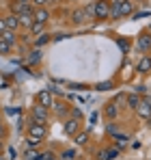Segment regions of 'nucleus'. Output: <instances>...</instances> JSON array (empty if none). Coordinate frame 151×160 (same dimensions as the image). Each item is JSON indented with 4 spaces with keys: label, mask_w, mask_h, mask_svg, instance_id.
Here are the masks:
<instances>
[{
    "label": "nucleus",
    "mask_w": 151,
    "mask_h": 160,
    "mask_svg": "<svg viewBox=\"0 0 151 160\" xmlns=\"http://www.w3.org/2000/svg\"><path fill=\"white\" fill-rule=\"evenodd\" d=\"M48 119H50V108L41 106V104H35L30 108V123H46L48 126Z\"/></svg>",
    "instance_id": "nucleus-1"
},
{
    "label": "nucleus",
    "mask_w": 151,
    "mask_h": 160,
    "mask_svg": "<svg viewBox=\"0 0 151 160\" xmlns=\"http://www.w3.org/2000/svg\"><path fill=\"white\" fill-rule=\"evenodd\" d=\"M26 136H32V138H46L48 136V126L46 123H30L28 121V128H26Z\"/></svg>",
    "instance_id": "nucleus-2"
},
{
    "label": "nucleus",
    "mask_w": 151,
    "mask_h": 160,
    "mask_svg": "<svg viewBox=\"0 0 151 160\" xmlns=\"http://www.w3.org/2000/svg\"><path fill=\"white\" fill-rule=\"evenodd\" d=\"M136 50L140 54H147L151 50V32L149 30H145V32L138 35V39H136Z\"/></svg>",
    "instance_id": "nucleus-3"
},
{
    "label": "nucleus",
    "mask_w": 151,
    "mask_h": 160,
    "mask_svg": "<svg viewBox=\"0 0 151 160\" xmlns=\"http://www.w3.org/2000/svg\"><path fill=\"white\" fill-rule=\"evenodd\" d=\"M95 20H108L110 13V0H95Z\"/></svg>",
    "instance_id": "nucleus-4"
},
{
    "label": "nucleus",
    "mask_w": 151,
    "mask_h": 160,
    "mask_svg": "<svg viewBox=\"0 0 151 160\" xmlns=\"http://www.w3.org/2000/svg\"><path fill=\"white\" fill-rule=\"evenodd\" d=\"M136 112H138V117H143L145 121L151 117V95H145V98H140V104L136 108Z\"/></svg>",
    "instance_id": "nucleus-5"
},
{
    "label": "nucleus",
    "mask_w": 151,
    "mask_h": 160,
    "mask_svg": "<svg viewBox=\"0 0 151 160\" xmlns=\"http://www.w3.org/2000/svg\"><path fill=\"white\" fill-rule=\"evenodd\" d=\"M69 104L65 102V100H54L52 102V106H50V110L56 115V117H65V115H69Z\"/></svg>",
    "instance_id": "nucleus-6"
},
{
    "label": "nucleus",
    "mask_w": 151,
    "mask_h": 160,
    "mask_svg": "<svg viewBox=\"0 0 151 160\" xmlns=\"http://www.w3.org/2000/svg\"><path fill=\"white\" fill-rule=\"evenodd\" d=\"M104 117H106L108 121H114V119L119 117V104H117V100L106 102V106H104Z\"/></svg>",
    "instance_id": "nucleus-7"
},
{
    "label": "nucleus",
    "mask_w": 151,
    "mask_h": 160,
    "mask_svg": "<svg viewBox=\"0 0 151 160\" xmlns=\"http://www.w3.org/2000/svg\"><path fill=\"white\" fill-rule=\"evenodd\" d=\"M80 130V119H74V117H67L65 121H63V132L67 134V136H74L76 132Z\"/></svg>",
    "instance_id": "nucleus-8"
},
{
    "label": "nucleus",
    "mask_w": 151,
    "mask_h": 160,
    "mask_svg": "<svg viewBox=\"0 0 151 160\" xmlns=\"http://www.w3.org/2000/svg\"><path fill=\"white\" fill-rule=\"evenodd\" d=\"M121 154V149L117 147V145H112V147H106V149H100L95 156H97V160H114L117 156Z\"/></svg>",
    "instance_id": "nucleus-9"
},
{
    "label": "nucleus",
    "mask_w": 151,
    "mask_h": 160,
    "mask_svg": "<svg viewBox=\"0 0 151 160\" xmlns=\"http://www.w3.org/2000/svg\"><path fill=\"white\" fill-rule=\"evenodd\" d=\"M32 20H35V22H41V24H48V20H50V11H48L46 7H37V9L32 11Z\"/></svg>",
    "instance_id": "nucleus-10"
},
{
    "label": "nucleus",
    "mask_w": 151,
    "mask_h": 160,
    "mask_svg": "<svg viewBox=\"0 0 151 160\" xmlns=\"http://www.w3.org/2000/svg\"><path fill=\"white\" fill-rule=\"evenodd\" d=\"M35 100H37V104H41V106H46V108H50L52 102H54V98H52V93L48 89H46V91H39Z\"/></svg>",
    "instance_id": "nucleus-11"
},
{
    "label": "nucleus",
    "mask_w": 151,
    "mask_h": 160,
    "mask_svg": "<svg viewBox=\"0 0 151 160\" xmlns=\"http://www.w3.org/2000/svg\"><path fill=\"white\" fill-rule=\"evenodd\" d=\"M136 69H138V74H149L151 72V56L149 54H143V56H140Z\"/></svg>",
    "instance_id": "nucleus-12"
},
{
    "label": "nucleus",
    "mask_w": 151,
    "mask_h": 160,
    "mask_svg": "<svg viewBox=\"0 0 151 160\" xmlns=\"http://www.w3.org/2000/svg\"><path fill=\"white\" fill-rule=\"evenodd\" d=\"M119 13L121 18H127L134 13V0H119Z\"/></svg>",
    "instance_id": "nucleus-13"
},
{
    "label": "nucleus",
    "mask_w": 151,
    "mask_h": 160,
    "mask_svg": "<svg viewBox=\"0 0 151 160\" xmlns=\"http://www.w3.org/2000/svg\"><path fill=\"white\" fill-rule=\"evenodd\" d=\"M2 20H4L7 30H17V28H20V20H17V15H15V13H9V15H4Z\"/></svg>",
    "instance_id": "nucleus-14"
},
{
    "label": "nucleus",
    "mask_w": 151,
    "mask_h": 160,
    "mask_svg": "<svg viewBox=\"0 0 151 160\" xmlns=\"http://www.w3.org/2000/svg\"><path fill=\"white\" fill-rule=\"evenodd\" d=\"M125 102H127L125 106L129 108V110H136V108H138V104H140V95L132 91V93H127V95H125Z\"/></svg>",
    "instance_id": "nucleus-15"
},
{
    "label": "nucleus",
    "mask_w": 151,
    "mask_h": 160,
    "mask_svg": "<svg viewBox=\"0 0 151 160\" xmlns=\"http://www.w3.org/2000/svg\"><path fill=\"white\" fill-rule=\"evenodd\" d=\"M71 22H74V24H84V22H86V13H84V7L76 9L74 13H71Z\"/></svg>",
    "instance_id": "nucleus-16"
},
{
    "label": "nucleus",
    "mask_w": 151,
    "mask_h": 160,
    "mask_svg": "<svg viewBox=\"0 0 151 160\" xmlns=\"http://www.w3.org/2000/svg\"><path fill=\"white\" fill-rule=\"evenodd\" d=\"M74 138H76V145H80V147H82V145H86V143H89V132H86V130H82V132L78 130V132L74 134Z\"/></svg>",
    "instance_id": "nucleus-17"
},
{
    "label": "nucleus",
    "mask_w": 151,
    "mask_h": 160,
    "mask_svg": "<svg viewBox=\"0 0 151 160\" xmlns=\"http://www.w3.org/2000/svg\"><path fill=\"white\" fill-rule=\"evenodd\" d=\"M28 32L39 37L41 32H46V24H41V22H32V24H30V28H28Z\"/></svg>",
    "instance_id": "nucleus-18"
},
{
    "label": "nucleus",
    "mask_w": 151,
    "mask_h": 160,
    "mask_svg": "<svg viewBox=\"0 0 151 160\" xmlns=\"http://www.w3.org/2000/svg\"><path fill=\"white\" fill-rule=\"evenodd\" d=\"M17 20H20V28H30V24L35 22V20H32V13H26V15H17Z\"/></svg>",
    "instance_id": "nucleus-19"
},
{
    "label": "nucleus",
    "mask_w": 151,
    "mask_h": 160,
    "mask_svg": "<svg viewBox=\"0 0 151 160\" xmlns=\"http://www.w3.org/2000/svg\"><path fill=\"white\" fill-rule=\"evenodd\" d=\"M41 145V138H32V136H26L24 141V149H37Z\"/></svg>",
    "instance_id": "nucleus-20"
},
{
    "label": "nucleus",
    "mask_w": 151,
    "mask_h": 160,
    "mask_svg": "<svg viewBox=\"0 0 151 160\" xmlns=\"http://www.w3.org/2000/svg\"><path fill=\"white\" fill-rule=\"evenodd\" d=\"M41 61V48H35L32 52L28 54V65H37Z\"/></svg>",
    "instance_id": "nucleus-21"
},
{
    "label": "nucleus",
    "mask_w": 151,
    "mask_h": 160,
    "mask_svg": "<svg viewBox=\"0 0 151 160\" xmlns=\"http://www.w3.org/2000/svg\"><path fill=\"white\" fill-rule=\"evenodd\" d=\"M108 18H110V20H119V18H121V13H119V0L110 2V13H108Z\"/></svg>",
    "instance_id": "nucleus-22"
},
{
    "label": "nucleus",
    "mask_w": 151,
    "mask_h": 160,
    "mask_svg": "<svg viewBox=\"0 0 151 160\" xmlns=\"http://www.w3.org/2000/svg\"><path fill=\"white\" fill-rule=\"evenodd\" d=\"M2 41H7V43H11V46H15V43H17V37H15V30H4V32H2Z\"/></svg>",
    "instance_id": "nucleus-23"
},
{
    "label": "nucleus",
    "mask_w": 151,
    "mask_h": 160,
    "mask_svg": "<svg viewBox=\"0 0 151 160\" xmlns=\"http://www.w3.org/2000/svg\"><path fill=\"white\" fill-rule=\"evenodd\" d=\"M52 41V37L48 35V32H41L37 39H35V48H41V46H46V43H50Z\"/></svg>",
    "instance_id": "nucleus-24"
},
{
    "label": "nucleus",
    "mask_w": 151,
    "mask_h": 160,
    "mask_svg": "<svg viewBox=\"0 0 151 160\" xmlns=\"http://www.w3.org/2000/svg\"><path fill=\"white\" fill-rule=\"evenodd\" d=\"M127 138H129V136H125V134H114V141H117V147H119V149H123V147H125L127 145Z\"/></svg>",
    "instance_id": "nucleus-25"
},
{
    "label": "nucleus",
    "mask_w": 151,
    "mask_h": 160,
    "mask_svg": "<svg viewBox=\"0 0 151 160\" xmlns=\"http://www.w3.org/2000/svg\"><path fill=\"white\" fill-rule=\"evenodd\" d=\"M76 156H78L76 149H65V152L58 156V160H76Z\"/></svg>",
    "instance_id": "nucleus-26"
},
{
    "label": "nucleus",
    "mask_w": 151,
    "mask_h": 160,
    "mask_svg": "<svg viewBox=\"0 0 151 160\" xmlns=\"http://www.w3.org/2000/svg\"><path fill=\"white\" fill-rule=\"evenodd\" d=\"M39 160H58V156L52 149H46V152H39Z\"/></svg>",
    "instance_id": "nucleus-27"
},
{
    "label": "nucleus",
    "mask_w": 151,
    "mask_h": 160,
    "mask_svg": "<svg viewBox=\"0 0 151 160\" xmlns=\"http://www.w3.org/2000/svg\"><path fill=\"white\" fill-rule=\"evenodd\" d=\"M11 43H7V41H2L0 39V56H9V52H11Z\"/></svg>",
    "instance_id": "nucleus-28"
},
{
    "label": "nucleus",
    "mask_w": 151,
    "mask_h": 160,
    "mask_svg": "<svg viewBox=\"0 0 151 160\" xmlns=\"http://www.w3.org/2000/svg\"><path fill=\"white\" fill-rule=\"evenodd\" d=\"M84 13H86V20H95V4H86L84 7Z\"/></svg>",
    "instance_id": "nucleus-29"
},
{
    "label": "nucleus",
    "mask_w": 151,
    "mask_h": 160,
    "mask_svg": "<svg viewBox=\"0 0 151 160\" xmlns=\"http://www.w3.org/2000/svg\"><path fill=\"white\" fill-rule=\"evenodd\" d=\"M24 158L26 160H39V152H37V149H26Z\"/></svg>",
    "instance_id": "nucleus-30"
},
{
    "label": "nucleus",
    "mask_w": 151,
    "mask_h": 160,
    "mask_svg": "<svg viewBox=\"0 0 151 160\" xmlns=\"http://www.w3.org/2000/svg\"><path fill=\"white\" fill-rule=\"evenodd\" d=\"M69 117H74V119H80V121H82V110H80L78 106H71V108H69Z\"/></svg>",
    "instance_id": "nucleus-31"
},
{
    "label": "nucleus",
    "mask_w": 151,
    "mask_h": 160,
    "mask_svg": "<svg viewBox=\"0 0 151 160\" xmlns=\"http://www.w3.org/2000/svg\"><path fill=\"white\" fill-rule=\"evenodd\" d=\"M112 87H114V84H112L110 80H106V82H100V84H97V91H108V89H112Z\"/></svg>",
    "instance_id": "nucleus-32"
},
{
    "label": "nucleus",
    "mask_w": 151,
    "mask_h": 160,
    "mask_svg": "<svg viewBox=\"0 0 151 160\" xmlns=\"http://www.w3.org/2000/svg\"><path fill=\"white\" fill-rule=\"evenodd\" d=\"M106 132L110 134V136H114V134L119 132V128H117V123H108V126H106Z\"/></svg>",
    "instance_id": "nucleus-33"
},
{
    "label": "nucleus",
    "mask_w": 151,
    "mask_h": 160,
    "mask_svg": "<svg viewBox=\"0 0 151 160\" xmlns=\"http://www.w3.org/2000/svg\"><path fill=\"white\" fill-rule=\"evenodd\" d=\"M4 152H7V158H9V160H15V158H17V154H15V149H13V147H4Z\"/></svg>",
    "instance_id": "nucleus-34"
},
{
    "label": "nucleus",
    "mask_w": 151,
    "mask_h": 160,
    "mask_svg": "<svg viewBox=\"0 0 151 160\" xmlns=\"http://www.w3.org/2000/svg\"><path fill=\"white\" fill-rule=\"evenodd\" d=\"M7 136V126H4V121H2V115H0V138H4Z\"/></svg>",
    "instance_id": "nucleus-35"
},
{
    "label": "nucleus",
    "mask_w": 151,
    "mask_h": 160,
    "mask_svg": "<svg viewBox=\"0 0 151 160\" xmlns=\"http://www.w3.org/2000/svg\"><path fill=\"white\" fill-rule=\"evenodd\" d=\"M134 93H138V95H143V93H147V87H145V84H138V87L134 89Z\"/></svg>",
    "instance_id": "nucleus-36"
},
{
    "label": "nucleus",
    "mask_w": 151,
    "mask_h": 160,
    "mask_svg": "<svg viewBox=\"0 0 151 160\" xmlns=\"http://www.w3.org/2000/svg\"><path fill=\"white\" fill-rule=\"evenodd\" d=\"M50 0H30V4H35V7H46Z\"/></svg>",
    "instance_id": "nucleus-37"
},
{
    "label": "nucleus",
    "mask_w": 151,
    "mask_h": 160,
    "mask_svg": "<svg viewBox=\"0 0 151 160\" xmlns=\"http://www.w3.org/2000/svg\"><path fill=\"white\" fill-rule=\"evenodd\" d=\"M69 37V32H58L56 37H54V41H61V39H67Z\"/></svg>",
    "instance_id": "nucleus-38"
},
{
    "label": "nucleus",
    "mask_w": 151,
    "mask_h": 160,
    "mask_svg": "<svg viewBox=\"0 0 151 160\" xmlns=\"http://www.w3.org/2000/svg\"><path fill=\"white\" fill-rule=\"evenodd\" d=\"M69 89H74V91H82V89H86V84H69Z\"/></svg>",
    "instance_id": "nucleus-39"
},
{
    "label": "nucleus",
    "mask_w": 151,
    "mask_h": 160,
    "mask_svg": "<svg viewBox=\"0 0 151 160\" xmlns=\"http://www.w3.org/2000/svg\"><path fill=\"white\" fill-rule=\"evenodd\" d=\"M20 108H7V115H17Z\"/></svg>",
    "instance_id": "nucleus-40"
},
{
    "label": "nucleus",
    "mask_w": 151,
    "mask_h": 160,
    "mask_svg": "<svg viewBox=\"0 0 151 160\" xmlns=\"http://www.w3.org/2000/svg\"><path fill=\"white\" fill-rule=\"evenodd\" d=\"M97 119H100V112H93L91 115V123H97Z\"/></svg>",
    "instance_id": "nucleus-41"
},
{
    "label": "nucleus",
    "mask_w": 151,
    "mask_h": 160,
    "mask_svg": "<svg viewBox=\"0 0 151 160\" xmlns=\"http://www.w3.org/2000/svg\"><path fill=\"white\" fill-rule=\"evenodd\" d=\"M119 46L123 48V52H127V41H123V39H119Z\"/></svg>",
    "instance_id": "nucleus-42"
},
{
    "label": "nucleus",
    "mask_w": 151,
    "mask_h": 160,
    "mask_svg": "<svg viewBox=\"0 0 151 160\" xmlns=\"http://www.w3.org/2000/svg\"><path fill=\"white\" fill-rule=\"evenodd\" d=\"M4 30H7V26H4V20L0 18V32H4Z\"/></svg>",
    "instance_id": "nucleus-43"
},
{
    "label": "nucleus",
    "mask_w": 151,
    "mask_h": 160,
    "mask_svg": "<svg viewBox=\"0 0 151 160\" xmlns=\"http://www.w3.org/2000/svg\"><path fill=\"white\" fill-rule=\"evenodd\" d=\"M2 152H4V145H2V141H0V156H2Z\"/></svg>",
    "instance_id": "nucleus-44"
},
{
    "label": "nucleus",
    "mask_w": 151,
    "mask_h": 160,
    "mask_svg": "<svg viewBox=\"0 0 151 160\" xmlns=\"http://www.w3.org/2000/svg\"><path fill=\"white\" fill-rule=\"evenodd\" d=\"M15 2H26V4H30V0H15Z\"/></svg>",
    "instance_id": "nucleus-45"
},
{
    "label": "nucleus",
    "mask_w": 151,
    "mask_h": 160,
    "mask_svg": "<svg viewBox=\"0 0 151 160\" xmlns=\"http://www.w3.org/2000/svg\"><path fill=\"white\" fill-rule=\"evenodd\" d=\"M50 2H63V0H50Z\"/></svg>",
    "instance_id": "nucleus-46"
},
{
    "label": "nucleus",
    "mask_w": 151,
    "mask_h": 160,
    "mask_svg": "<svg viewBox=\"0 0 151 160\" xmlns=\"http://www.w3.org/2000/svg\"><path fill=\"white\" fill-rule=\"evenodd\" d=\"M147 121H149V126H151V117H149V119H147Z\"/></svg>",
    "instance_id": "nucleus-47"
},
{
    "label": "nucleus",
    "mask_w": 151,
    "mask_h": 160,
    "mask_svg": "<svg viewBox=\"0 0 151 160\" xmlns=\"http://www.w3.org/2000/svg\"><path fill=\"white\" fill-rule=\"evenodd\" d=\"M149 32H151V22H149Z\"/></svg>",
    "instance_id": "nucleus-48"
},
{
    "label": "nucleus",
    "mask_w": 151,
    "mask_h": 160,
    "mask_svg": "<svg viewBox=\"0 0 151 160\" xmlns=\"http://www.w3.org/2000/svg\"><path fill=\"white\" fill-rule=\"evenodd\" d=\"M0 39H2V32H0Z\"/></svg>",
    "instance_id": "nucleus-49"
},
{
    "label": "nucleus",
    "mask_w": 151,
    "mask_h": 160,
    "mask_svg": "<svg viewBox=\"0 0 151 160\" xmlns=\"http://www.w3.org/2000/svg\"><path fill=\"white\" fill-rule=\"evenodd\" d=\"M71 2H76V0H71Z\"/></svg>",
    "instance_id": "nucleus-50"
}]
</instances>
